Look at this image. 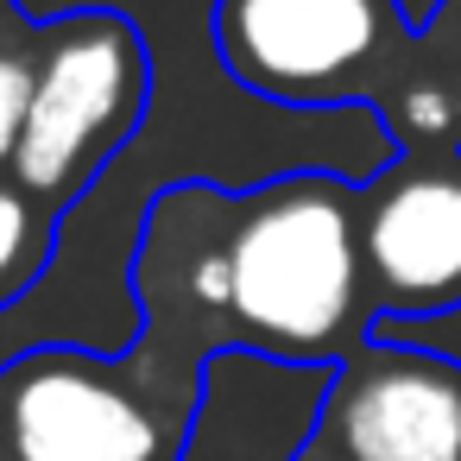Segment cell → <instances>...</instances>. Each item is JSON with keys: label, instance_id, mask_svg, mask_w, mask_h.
Segmentation results:
<instances>
[{"label": "cell", "instance_id": "1", "mask_svg": "<svg viewBox=\"0 0 461 461\" xmlns=\"http://www.w3.org/2000/svg\"><path fill=\"white\" fill-rule=\"evenodd\" d=\"M360 184L335 171H297L253 190L221 240L228 316L247 354L291 366H341L366 329V266H360Z\"/></svg>", "mask_w": 461, "mask_h": 461}, {"label": "cell", "instance_id": "2", "mask_svg": "<svg viewBox=\"0 0 461 461\" xmlns=\"http://www.w3.org/2000/svg\"><path fill=\"white\" fill-rule=\"evenodd\" d=\"M404 32L398 0H215L221 70L291 108L354 102L360 77L379 70Z\"/></svg>", "mask_w": 461, "mask_h": 461}, {"label": "cell", "instance_id": "3", "mask_svg": "<svg viewBox=\"0 0 461 461\" xmlns=\"http://www.w3.org/2000/svg\"><path fill=\"white\" fill-rule=\"evenodd\" d=\"M297 461H461V366L366 335L329 373Z\"/></svg>", "mask_w": 461, "mask_h": 461}, {"label": "cell", "instance_id": "4", "mask_svg": "<svg viewBox=\"0 0 461 461\" xmlns=\"http://www.w3.org/2000/svg\"><path fill=\"white\" fill-rule=\"evenodd\" d=\"M140 102H146V51H140L133 26L108 20V14L64 26L32 77L26 133L14 146L20 190L51 196V190L77 184L102 158V146L127 133Z\"/></svg>", "mask_w": 461, "mask_h": 461}, {"label": "cell", "instance_id": "5", "mask_svg": "<svg viewBox=\"0 0 461 461\" xmlns=\"http://www.w3.org/2000/svg\"><path fill=\"white\" fill-rule=\"evenodd\" d=\"M360 266L373 322L461 310V146L448 158H392L360 184Z\"/></svg>", "mask_w": 461, "mask_h": 461}, {"label": "cell", "instance_id": "6", "mask_svg": "<svg viewBox=\"0 0 461 461\" xmlns=\"http://www.w3.org/2000/svg\"><path fill=\"white\" fill-rule=\"evenodd\" d=\"M14 461H158V417L108 373L45 354L7 379Z\"/></svg>", "mask_w": 461, "mask_h": 461}, {"label": "cell", "instance_id": "7", "mask_svg": "<svg viewBox=\"0 0 461 461\" xmlns=\"http://www.w3.org/2000/svg\"><path fill=\"white\" fill-rule=\"evenodd\" d=\"M335 366H291L228 348L203 373V398L177 461H297Z\"/></svg>", "mask_w": 461, "mask_h": 461}, {"label": "cell", "instance_id": "8", "mask_svg": "<svg viewBox=\"0 0 461 461\" xmlns=\"http://www.w3.org/2000/svg\"><path fill=\"white\" fill-rule=\"evenodd\" d=\"M32 64L0 51V165H14V146L26 133V108H32Z\"/></svg>", "mask_w": 461, "mask_h": 461}, {"label": "cell", "instance_id": "9", "mask_svg": "<svg viewBox=\"0 0 461 461\" xmlns=\"http://www.w3.org/2000/svg\"><path fill=\"white\" fill-rule=\"evenodd\" d=\"M366 335H379V341H404V348H429V354H442V360L461 366V310L429 316V322H373Z\"/></svg>", "mask_w": 461, "mask_h": 461}, {"label": "cell", "instance_id": "10", "mask_svg": "<svg viewBox=\"0 0 461 461\" xmlns=\"http://www.w3.org/2000/svg\"><path fill=\"white\" fill-rule=\"evenodd\" d=\"M404 127H411L417 140H442V133L455 127V95H448V89H436V83L404 89Z\"/></svg>", "mask_w": 461, "mask_h": 461}, {"label": "cell", "instance_id": "11", "mask_svg": "<svg viewBox=\"0 0 461 461\" xmlns=\"http://www.w3.org/2000/svg\"><path fill=\"white\" fill-rule=\"evenodd\" d=\"M26 253H32V209L20 190H0V278H14Z\"/></svg>", "mask_w": 461, "mask_h": 461}, {"label": "cell", "instance_id": "12", "mask_svg": "<svg viewBox=\"0 0 461 461\" xmlns=\"http://www.w3.org/2000/svg\"><path fill=\"white\" fill-rule=\"evenodd\" d=\"M0 32H7V26H0Z\"/></svg>", "mask_w": 461, "mask_h": 461}]
</instances>
